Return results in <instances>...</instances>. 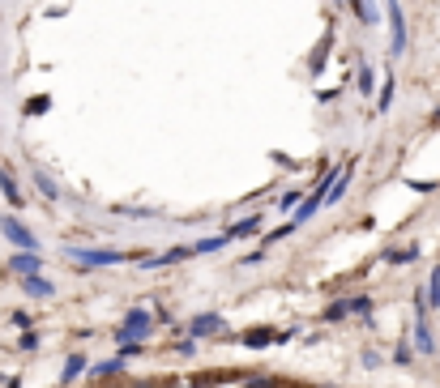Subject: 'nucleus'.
<instances>
[{
	"label": "nucleus",
	"instance_id": "obj_4",
	"mask_svg": "<svg viewBox=\"0 0 440 388\" xmlns=\"http://www.w3.org/2000/svg\"><path fill=\"white\" fill-rule=\"evenodd\" d=\"M218 328H223V320H218V316H201V320H193V333H197V337H201V333H218Z\"/></svg>",
	"mask_w": 440,
	"mask_h": 388
},
{
	"label": "nucleus",
	"instance_id": "obj_7",
	"mask_svg": "<svg viewBox=\"0 0 440 388\" xmlns=\"http://www.w3.org/2000/svg\"><path fill=\"white\" fill-rule=\"evenodd\" d=\"M26 290H30V295H39V299H43V295H51V286H47V282H39L34 273L26 277Z\"/></svg>",
	"mask_w": 440,
	"mask_h": 388
},
{
	"label": "nucleus",
	"instance_id": "obj_8",
	"mask_svg": "<svg viewBox=\"0 0 440 388\" xmlns=\"http://www.w3.org/2000/svg\"><path fill=\"white\" fill-rule=\"evenodd\" d=\"M13 269H18V273H39V260H34V256H18Z\"/></svg>",
	"mask_w": 440,
	"mask_h": 388
},
{
	"label": "nucleus",
	"instance_id": "obj_10",
	"mask_svg": "<svg viewBox=\"0 0 440 388\" xmlns=\"http://www.w3.org/2000/svg\"><path fill=\"white\" fill-rule=\"evenodd\" d=\"M419 350H436V346H432V337H427V328H423V324H419Z\"/></svg>",
	"mask_w": 440,
	"mask_h": 388
},
{
	"label": "nucleus",
	"instance_id": "obj_1",
	"mask_svg": "<svg viewBox=\"0 0 440 388\" xmlns=\"http://www.w3.org/2000/svg\"><path fill=\"white\" fill-rule=\"evenodd\" d=\"M0 227H5V235H9V239H13L18 248H26V252L34 248V235H30V231L22 227V222H13V218H5V222H0Z\"/></svg>",
	"mask_w": 440,
	"mask_h": 388
},
{
	"label": "nucleus",
	"instance_id": "obj_6",
	"mask_svg": "<svg viewBox=\"0 0 440 388\" xmlns=\"http://www.w3.org/2000/svg\"><path fill=\"white\" fill-rule=\"evenodd\" d=\"M82 367H86V359H82V354H73V359L65 363V380H77V375H82Z\"/></svg>",
	"mask_w": 440,
	"mask_h": 388
},
{
	"label": "nucleus",
	"instance_id": "obj_3",
	"mask_svg": "<svg viewBox=\"0 0 440 388\" xmlns=\"http://www.w3.org/2000/svg\"><path fill=\"white\" fill-rule=\"evenodd\" d=\"M82 265H116L120 260V252H73Z\"/></svg>",
	"mask_w": 440,
	"mask_h": 388
},
{
	"label": "nucleus",
	"instance_id": "obj_9",
	"mask_svg": "<svg viewBox=\"0 0 440 388\" xmlns=\"http://www.w3.org/2000/svg\"><path fill=\"white\" fill-rule=\"evenodd\" d=\"M427 299H432V303H436V307H440V273H436V277H432V286H427Z\"/></svg>",
	"mask_w": 440,
	"mask_h": 388
},
{
	"label": "nucleus",
	"instance_id": "obj_5",
	"mask_svg": "<svg viewBox=\"0 0 440 388\" xmlns=\"http://www.w3.org/2000/svg\"><path fill=\"white\" fill-rule=\"evenodd\" d=\"M269 342H273V333H269V328H252L248 337H244V346H252V350H257V346H269Z\"/></svg>",
	"mask_w": 440,
	"mask_h": 388
},
{
	"label": "nucleus",
	"instance_id": "obj_11",
	"mask_svg": "<svg viewBox=\"0 0 440 388\" xmlns=\"http://www.w3.org/2000/svg\"><path fill=\"white\" fill-rule=\"evenodd\" d=\"M193 388H197V384H193Z\"/></svg>",
	"mask_w": 440,
	"mask_h": 388
},
{
	"label": "nucleus",
	"instance_id": "obj_2",
	"mask_svg": "<svg viewBox=\"0 0 440 388\" xmlns=\"http://www.w3.org/2000/svg\"><path fill=\"white\" fill-rule=\"evenodd\" d=\"M145 328H150V316H145V312H133V316H129V324L120 328V342H137Z\"/></svg>",
	"mask_w": 440,
	"mask_h": 388
}]
</instances>
